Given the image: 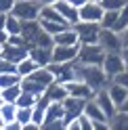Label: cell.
I'll return each instance as SVG.
<instances>
[{
  "mask_svg": "<svg viewBox=\"0 0 128 130\" xmlns=\"http://www.w3.org/2000/svg\"><path fill=\"white\" fill-rule=\"evenodd\" d=\"M78 78L84 80L94 92L105 90V88L111 84V78L105 74L103 65H84V63L78 61Z\"/></svg>",
  "mask_w": 128,
  "mask_h": 130,
  "instance_id": "6da1fadb",
  "label": "cell"
},
{
  "mask_svg": "<svg viewBox=\"0 0 128 130\" xmlns=\"http://www.w3.org/2000/svg\"><path fill=\"white\" fill-rule=\"evenodd\" d=\"M42 128H46V130H59V128L65 130V105L59 103V101H53L49 105V111H46Z\"/></svg>",
  "mask_w": 128,
  "mask_h": 130,
  "instance_id": "7a4b0ae2",
  "label": "cell"
},
{
  "mask_svg": "<svg viewBox=\"0 0 128 130\" xmlns=\"http://www.w3.org/2000/svg\"><path fill=\"white\" fill-rule=\"evenodd\" d=\"M105 55H107V51L99 42H94V44H80L78 61L84 63V65H103Z\"/></svg>",
  "mask_w": 128,
  "mask_h": 130,
  "instance_id": "3957f363",
  "label": "cell"
},
{
  "mask_svg": "<svg viewBox=\"0 0 128 130\" xmlns=\"http://www.w3.org/2000/svg\"><path fill=\"white\" fill-rule=\"evenodd\" d=\"M74 27L78 31L80 44H94V42H99L101 29H103L101 23H97V21H82V19H80Z\"/></svg>",
  "mask_w": 128,
  "mask_h": 130,
  "instance_id": "277c9868",
  "label": "cell"
},
{
  "mask_svg": "<svg viewBox=\"0 0 128 130\" xmlns=\"http://www.w3.org/2000/svg\"><path fill=\"white\" fill-rule=\"evenodd\" d=\"M40 11H42V4L38 0H17L13 13L17 15L21 21H34L40 19Z\"/></svg>",
  "mask_w": 128,
  "mask_h": 130,
  "instance_id": "5b68a950",
  "label": "cell"
},
{
  "mask_svg": "<svg viewBox=\"0 0 128 130\" xmlns=\"http://www.w3.org/2000/svg\"><path fill=\"white\" fill-rule=\"evenodd\" d=\"M99 44L105 48L107 53H120L124 48V40H122V34L111 27H103L101 29V36H99Z\"/></svg>",
  "mask_w": 128,
  "mask_h": 130,
  "instance_id": "8992f818",
  "label": "cell"
},
{
  "mask_svg": "<svg viewBox=\"0 0 128 130\" xmlns=\"http://www.w3.org/2000/svg\"><path fill=\"white\" fill-rule=\"evenodd\" d=\"M63 105H65V128H67L69 122L78 120V118L84 113V109H86V99H80V96H71V94H69L67 99L63 101Z\"/></svg>",
  "mask_w": 128,
  "mask_h": 130,
  "instance_id": "52a82bcc",
  "label": "cell"
},
{
  "mask_svg": "<svg viewBox=\"0 0 128 130\" xmlns=\"http://www.w3.org/2000/svg\"><path fill=\"white\" fill-rule=\"evenodd\" d=\"M103 69H105V74L111 80H114L120 71H124L126 69V61L122 57V51H120V53H107L105 59H103Z\"/></svg>",
  "mask_w": 128,
  "mask_h": 130,
  "instance_id": "ba28073f",
  "label": "cell"
},
{
  "mask_svg": "<svg viewBox=\"0 0 128 130\" xmlns=\"http://www.w3.org/2000/svg\"><path fill=\"white\" fill-rule=\"evenodd\" d=\"M78 53H80V44H71V46L55 44L53 46V61H57V63L78 61Z\"/></svg>",
  "mask_w": 128,
  "mask_h": 130,
  "instance_id": "9c48e42d",
  "label": "cell"
},
{
  "mask_svg": "<svg viewBox=\"0 0 128 130\" xmlns=\"http://www.w3.org/2000/svg\"><path fill=\"white\" fill-rule=\"evenodd\" d=\"M25 57H29V48L17 46V44H13V42L0 44V59H9V61L19 63V61L25 59Z\"/></svg>",
  "mask_w": 128,
  "mask_h": 130,
  "instance_id": "30bf717a",
  "label": "cell"
},
{
  "mask_svg": "<svg viewBox=\"0 0 128 130\" xmlns=\"http://www.w3.org/2000/svg\"><path fill=\"white\" fill-rule=\"evenodd\" d=\"M103 15H105V9H103L101 2H92V0H88L84 6H80V19H82V21H97V23H101L103 21Z\"/></svg>",
  "mask_w": 128,
  "mask_h": 130,
  "instance_id": "8fae6325",
  "label": "cell"
},
{
  "mask_svg": "<svg viewBox=\"0 0 128 130\" xmlns=\"http://www.w3.org/2000/svg\"><path fill=\"white\" fill-rule=\"evenodd\" d=\"M65 86H67V90H69L71 96H80V99H86V101H88V99H94V94H97L88 84L84 82V80H80V78L67 82Z\"/></svg>",
  "mask_w": 128,
  "mask_h": 130,
  "instance_id": "7c38bea8",
  "label": "cell"
},
{
  "mask_svg": "<svg viewBox=\"0 0 128 130\" xmlns=\"http://www.w3.org/2000/svg\"><path fill=\"white\" fill-rule=\"evenodd\" d=\"M94 99H97V103L101 105V109L105 111V116L109 118V122H111V118L116 116V113L120 111V107L116 105V101L111 99V94H109V90L105 88V90H99L97 94H94Z\"/></svg>",
  "mask_w": 128,
  "mask_h": 130,
  "instance_id": "4fadbf2b",
  "label": "cell"
},
{
  "mask_svg": "<svg viewBox=\"0 0 128 130\" xmlns=\"http://www.w3.org/2000/svg\"><path fill=\"white\" fill-rule=\"evenodd\" d=\"M55 6H57V11L63 15V19H65L69 25H76V23L80 21V9L74 6L71 2H67V0H57Z\"/></svg>",
  "mask_w": 128,
  "mask_h": 130,
  "instance_id": "5bb4252c",
  "label": "cell"
},
{
  "mask_svg": "<svg viewBox=\"0 0 128 130\" xmlns=\"http://www.w3.org/2000/svg\"><path fill=\"white\" fill-rule=\"evenodd\" d=\"M17 103H9V101H0V128H6L13 120H17Z\"/></svg>",
  "mask_w": 128,
  "mask_h": 130,
  "instance_id": "9a60e30c",
  "label": "cell"
},
{
  "mask_svg": "<svg viewBox=\"0 0 128 130\" xmlns=\"http://www.w3.org/2000/svg\"><path fill=\"white\" fill-rule=\"evenodd\" d=\"M0 29L9 31L11 36L21 34V29H23V21H21L15 13H2V27H0Z\"/></svg>",
  "mask_w": 128,
  "mask_h": 130,
  "instance_id": "2e32d148",
  "label": "cell"
},
{
  "mask_svg": "<svg viewBox=\"0 0 128 130\" xmlns=\"http://www.w3.org/2000/svg\"><path fill=\"white\" fill-rule=\"evenodd\" d=\"M29 57L36 59L38 65L46 67L49 63H53V48H49V46H31L29 48Z\"/></svg>",
  "mask_w": 128,
  "mask_h": 130,
  "instance_id": "e0dca14e",
  "label": "cell"
},
{
  "mask_svg": "<svg viewBox=\"0 0 128 130\" xmlns=\"http://www.w3.org/2000/svg\"><path fill=\"white\" fill-rule=\"evenodd\" d=\"M55 44H63V46H71V44H80V38H78V31L74 25L65 27L63 31H59L55 36Z\"/></svg>",
  "mask_w": 128,
  "mask_h": 130,
  "instance_id": "ac0fdd59",
  "label": "cell"
},
{
  "mask_svg": "<svg viewBox=\"0 0 128 130\" xmlns=\"http://www.w3.org/2000/svg\"><path fill=\"white\" fill-rule=\"evenodd\" d=\"M107 90H109V94H111V99L116 101V105H118V107H124V103L128 101V88H126V86H122V84H118V82H114V80H111V84L107 86Z\"/></svg>",
  "mask_w": 128,
  "mask_h": 130,
  "instance_id": "d6986e66",
  "label": "cell"
},
{
  "mask_svg": "<svg viewBox=\"0 0 128 130\" xmlns=\"http://www.w3.org/2000/svg\"><path fill=\"white\" fill-rule=\"evenodd\" d=\"M46 94L51 96L53 101H59V103H63L69 96V90H67V86L63 84V82H59V80H55V82L46 88Z\"/></svg>",
  "mask_w": 128,
  "mask_h": 130,
  "instance_id": "ffe728a7",
  "label": "cell"
},
{
  "mask_svg": "<svg viewBox=\"0 0 128 130\" xmlns=\"http://www.w3.org/2000/svg\"><path fill=\"white\" fill-rule=\"evenodd\" d=\"M23 92V86L21 84H13V86H6V88H0V101H9V103H17L19 94Z\"/></svg>",
  "mask_w": 128,
  "mask_h": 130,
  "instance_id": "44dd1931",
  "label": "cell"
},
{
  "mask_svg": "<svg viewBox=\"0 0 128 130\" xmlns=\"http://www.w3.org/2000/svg\"><path fill=\"white\" fill-rule=\"evenodd\" d=\"M21 86H23V90H25V92H31V94H36V96H40V94L46 92V86H42L40 82H36V80H31V78H23L21 80Z\"/></svg>",
  "mask_w": 128,
  "mask_h": 130,
  "instance_id": "7402d4cb",
  "label": "cell"
},
{
  "mask_svg": "<svg viewBox=\"0 0 128 130\" xmlns=\"http://www.w3.org/2000/svg\"><path fill=\"white\" fill-rule=\"evenodd\" d=\"M40 23H42V27L49 31L51 36H57L59 31H63L65 27H69V23L65 21H51V19H40Z\"/></svg>",
  "mask_w": 128,
  "mask_h": 130,
  "instance_id": "603a6c76",
  "label": "cell"
},
{
  "mask_svg": "<svg viewBox=\"0 0 128 130\" xmlns=\"http://www.w3.org/2000/svg\"><path fill=\"white\" fill-rule=\"evenodd\" d=\"M17 67H19V76H29L31 71H36L38 67H42V65H38V61L36 59H31V57H25L23 61H19L17 63Z\"/></svg>",
  "mask_w": 128,
  "mask_h": 130,
  "instance_id": "cb8c5ba5",
  "label": "cell"
},
{
  "mask_svg": "<svg viewBox=\"0 0 128 130\" xmlns=\"http://www.w3.org/2000/svg\"><path fill=\"white\" fill-rule=\"evenodd\" d=\"M17 107H19V105H17ZM17 120L23 124V130H25V126L34 122V107H19L17 109Z\"/></svg>",
  "mask_w": 128,
  "mask_h": 130,
  "instance_id": "d4e9b609",
  "label": "cell"
},
{
  "mask_svg": "<svg viewBox=\"0 0 128 130\" xmlns=\"http://www.w3.org/2000/svg\"><path fill=\"white\" fill-rule=\"evenodd\" d=\"M109 128H128V111L120 109L109 122Z\"/></svg>",
  "mask_w": 128,
  "mask_h": 130,
  "instance_id": "484cf974",
  "label": "cell"
},
{
  "mask_svg": "<svg viewBox=\"0 0 128 130\" xmlns=\"http://www.w3.org/2000/svg\"><path fill=\"white\" fill-rule=\"evenodd\" d=\"M21 80H23V76H19V74H0V88L21 84Z\"/></svg>",
  "mask_w": 128,
  "mask_h": 130,
  "instance_id": "4316f807",
  "label": "cell"
},
{
  "mask_svg": "<svg viewBox=\"0 0 128 130\" xmlns=\"http://www.w3.org/2000/svg\"><path fill=\"white\" fill-rule=\"evenodd\" d=\"M118 17H120V11H105L101 25H103V27H111V29H114V27H116V23H118Z\"/></svg>",
  "mask_w": 128,
  "mask_h": 130,
  "instance_id": "83f0119b",
  "label": "cell"
},
{
  "mask_svg": "<svg viewBox=\"0 0 128 130\" xmlns=\"http://www.w3.org/2000/svg\"><path fill=\"white\" fill-rule=\"evenodd\" d=\"M36 101H38V96H36V94H31V92H25V90H23V92L19 94V99H17V105H19V107H34Z\"/></svg>",
  "mask_w": 128,
  "mask_h": 130,
  "instance_id": "f1b7e54d",
  "label": "cell"
},
{
  "mask_svg": "<svg viewBox=\"0 0 128 130\" xmlns=\"http://www.w3.org/2000/svg\"><path fill=\"white\" fill-rule=\"evenodd\" d=\"M128 27V4L124 6L122 11H120V17H118V23H116V31H120V34H122V31Z\"/></svg>",
  "mask_w": 128,
  "mask_h": 130,
  "instance_id": "f546056e",
  "label": "cell"
},
{
  "mask_svg": "<svg viewBox=\"0 0 128 130\" xmlns=\"http://www.w3.org/2000/svg\"><path fill=\"white\" fill-rule=\"evenodd\" d=\"M0 74H19L17 63L9 59H0Z\"/></svg>",
  "mask_w": 128,
  "mask_h": 130,
  "instance_id": "4dcf8cb0",
  "label": "cell"
},
{
  "mask_svg": "<svg viewBox=\"0 0 128 130\" xmlns=\"http://www.w3.org/2000/svg\"><path fill=\"white\" fill-rule=\"evenodd\" d=\"M101 4L105 11H122L128 2L126 0H101Z\"/></svg>",
  "mask_w": 128,
  "mask_h": 130,
  "instance_id": "1f68e13d",
  "label": "cell"
},
{
  "mask_svg": "<svg viewBox=\"0 0 128 130\" xmlns=\"http://www.w3.org/2000/svg\"><path fill=\"white\" fill-rule=\"evenodd\" d=\"M15 4H17V0H0V15L2 13H13Z\"/></svg>",
  "mask_w": 128,
  "mask_h": 130,
  "instance_id": "d6a6232c",
  "label": "cell"
},
{
  "mask_svg": "<svg viewBox=\"0 0 128 130\" xmlns=\"http://www.w3.org/2000/svg\"><path fill=\"white\" fill-rule=\"evenodd\" d=\"M114 82H118V84H122V86L128 88V67H126L124 71H120V74L114 78Z\"/></svg>",
  "mask_w": 128,
  "mask_h": 130,
  "instance_id": "836d02e7",
  "label": "cell"
},
{
  "mask_svg": "<svg viewBox=\"0 0 128 130\" xmlns=\"http://www.w3.org/2000/svg\"><path fill=\"white\" fill-rule=\"evenodd\" d=\"M67 2H71L74 6H78V9H80V6H84L86 2H88V0H67Z\"/></svg>",
  "mask_w": 128,
  "mask_h": 130,
  "instance_id": "e575fe53",
  "label": "cell"
},
{
  "mask_svg": "<svg viewBox=\"0 0 128 130\" xmlns=\"http://www.w3.org/2000/svg\"><path fill=\"white\" fill-rule=\"evenodd\" d=\"M122 57H124V61H126V67H128V46L122 48Z\"/></svg>",
  "mask_w": 128,
  "mask_h": 130,
  "instance_id": "d590c367",
  "label": "cell"
},
{
  "mask_svg": "<svg viewBox=\"0 0 128 130\" xmlns=\"http://www.w3.org/2000/svg\"><path fill=\"white\" fill-rule=\"evenodd\" d=\"M122 40H124V46H128V27L122 31Z\"/></svg>",
  "mask_w": 128,
  "mask_h": 130,
  "instance_id": "8d00e7d4",
  "label": "cell"
},
{
  "mask_svg": "<svg viewBox=\"0 0 128 130\" xmlns=\"http://www.w3.org/2000/svg\"><path fill=\"white\" fill-rule=\"evenodd\" d=\"M38 2H40V4L44 6V4H55V2H57V0H38Z\"/></svg>",
  "mask_w": 128,
  "mask_h": 130,
  "instance_id": "74e56055",
  "label": "cell"
},
{
  "mask_svg": "<svg viewBox=\"0 0 128 130\" xmlns=\"http://www.w3.org/2000/svg\"><path fill=\"white\" fill-rule=\"evenodd\" d=\"M120 109H126V111H128V101L124 103V107H120Z\"/></svg>",
  "mask_w": 128,
  "mask_h": 130,
  "instance_id": "f35d334b",
  "label": "cell"
},
{
  "mask_svg": "<svg viewBox=\"0 0 128 130\" xmlns=\"http://www.w3.org/2000/svg\"><path fill=\"white\" fill-rule=\"evenodd\" d=\"M92 2H101V0H92Z\"/></svg>",
  "mask_w": 128,
  "mask_h": 130,
  "instance_id": "ab89813d",
  "label": "cell"
},
{
  "mask_svg": "<svg viewBox=\"0 0 128 130\" xmlns=\"http://www.w3.org/2000/svg\"><path fill=\"white\" fill-rule=\"evenodd\" d=\"M126 2H128V0H126Z\"/></svg>",
  "mask_w": 128,
  "mask_h": 130,
  "instance_id": "60d3db41",
  "label": "cell"
}]
</instances>
